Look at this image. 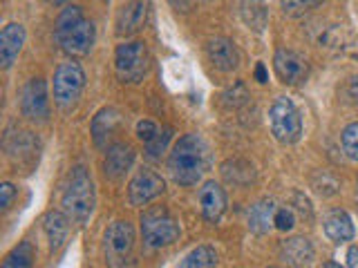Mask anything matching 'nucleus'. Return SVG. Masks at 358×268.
I'll list each match as a JSON object with an SVG mask.
<instances>
[{"label":"nucleus","mask_w":358,"mask_h":268,"mask_svg":"<svg viewBox=\"0 0 358 268\" xmlns=\"http://www.w3.org/2000/svg\"><path fill=\"white\" fill-rule=\"evenodd\" d=\"M273 70L285 85H302L309 78V63L294 50H278L273 56Z\"/></svg>","instance_id":"nucleus-9"},{"label":"nucleus","mask_w":358,"mask_h":268,"mask_svg":"<svg viewBox=\"0 0 358 268\" xmlns=\"http://www.w3.org/2000/svg\"><path fill=\"white\" fill-rule=\"evenodd\" d=\"M141 234L150 248H164L179 239V223L166 208L152 206L141 215Z\"/></svg>","instance_id":"nucleus-4"},{"label":"nucleus","mask_w":358,"mask_h":268,"mask_svg":"<svg viewBox=\"0 0 358 268\" xmlns=\"http://www.w3.org/2000/svg\"><path fill=\"white\" fill-rule=\"evenodd\" d=\"M320 268H345V266H341V264H336V262H324Z\"/></svg>","instance_id":"nucleus-40"},{"label":"nucleus","mask_w":358,"mask_h":268,"mask_svg":"<svg viewBox=\"0 0 358 268\" xmlns=\"http://www.w3.org/2000/svg\"><path fill=\"white\" fill-rule=\"evenodd\" d=\"M94 201H96V195H94L92 177H90V172L83 165H76L70 172V179H67L65 193L61 199L63 212L72 221L83 223L90 215H92Z\"/></svg>","instance_id":"nucleus-2"},{"label":"nucleus","mask_w":358,"mask_h":268,"mask_svg":"<svg viewBox=\"0 0 358 268\" xmlns=\"http://www.w3.org/2000/svg\"><path fill=\"white\" fill-rule=\"evenodd\" d=\"M31 264H34V248L29 241H20L3 260V268H31Z\"/></svg>","instance_id":"nucleus-26"},{"label":"nucleus","mask_w":358,"mask_h":268,"mask_svg":"<svg viewBox=\"0 0 358 268\" xmlns=\"http://www.w3.org/2000/svg\"><path fill=\"white\" fill-rule=\"evenodd\" d=\"M134 161V150L128 143H115L108 148L106 161H103V172L110 181H121L126 172L132 168Z\"/></svg>","instance_id":"nucleus-15"},{"label":"nucleus","mask_w":358,"mask_h":268,"mask_svg":"<svg viewBox=\"0 0 358 268\" xmlns=\"http://www.w3.org/2000/svg\"><path fill=\"white\" fill-rule=\"evenodd\" d=\"M85 16H83V9L78 7V5H70V7H65L59 18H56L54 22V34H61V31H67V29H72L74 25H78Z\"/></svg>","instance_id":"nucleus-28"},{"label":"nucleus","mask_w":358,"mask_h":268,"mask_svg":"<svg viewBox=\"0 0 358 268\" xmlns=\"http://www.w3.org/2000/svg\"><path fill=\"white\" fill-rule=\"evenodd\" d=\"M121 117L115 107H103L96 112V117L92 119V137L96 145H103L108 137H112V132L119 128Z\"/></svg>","instance_id":"nucleus-22"},{"label":"nucleus","mask_w":358,"mask_h":268,"mask_svg":"<svg viewBox=\"0 0 358 268\" xmlns=\"http://www.w3.org/2000/svg\"><path fill=\"white\" fill-rule=\"evenodd\" d=\"M294 206H296V210L300 212L302 217L311 219V215H313V212H311V204H309V199L302 195V193H296L294 195Z\"/></svg>","instance_id":"nucleus-35"},{"label":"nucleus","mask_w":358,"mask_h":268,"mask_svg":"<svg viewBox=\"0 0 358 268\" xmlns=\"http://www.w3.org/2000/svg\"><path fill=\"white\" fill-rule=\"evenodd\" d=\"M34 148H36V143L29 137V132H22L18 130L16 134H7L5 137V150L9 156H31L34 154Z\"/></svg>","instance_id":"nucleus-25"},{"label":"nucleus","mask_w":358,"mask_h":268,"mask_svg":"<svg viewBox=\"0 0 358 268\" xmlns=\"http://www.w3.org/2000/svg\"><path fill=\"white\" fill-rule=\"evenodd\" d=\"M94 38H96L94 22H92V20H87V18H83V20L78 22V25H74L72 29L56 34V40H59L61 50H63L67 56H74V59L90 54V50H92V45H94Z\"/></svg>","instance_id":"nucleus-8"},{"label":"nucleus","mask_w":358,"mask_h":268,"mask_svg":"<svg viewBox=\"0 0 358 268\" xmlns=\"http://www.w3.org/2000/svg\"><path fill=\"white\" fill-rule=\"evenodd\" d=\"M150 70V52L143 40H130L117 47L115 72L121 83H139Z\"/></svg>","instance_id":"nucleus-3"},{"label":"nucleus","mask_w":358,"mask_h":268,"mask_svg":"<svg viewBox=\"0 0 358 268\" xmlns=\"http://www.w3.org/2000/svg\"><path fill=\"white\" fill-rule=\"evenodd\" d=\"M217 266V253L210 246H197L195 251H190L182 264L177 268H215Z\"/></svg>","instance_id":"nucleus-23"},{"label":"nucleus","mask_w":358,"mask_h":268,"mask_svg":"<svg viewBox=\"0 0 358 268\" xmlns=\"http://www.w3.org/2000/svg\"><path fill=\"white\" fill-rule=\"evenodd\" d=\"M199 208L206 221H220L227 210V193L215 181H206L199 188Z\"/></svg>","instance_id":"nucleus-14"},{"label":"nucleus","mask_w":358,"mask_h":268,"mask_svg":"<svg viewBox=\"0 0 358 268\" xmlns=\"http://www.w3.org/2000/svg\"><path fill=\"white\" fill-rule=\"evenodd\" d=\"M45 3H50V5H63V3H67V0H45Z\"/></svg>","instance_id":"nucleus-41"},{"label":"nucleus","mask_w":358,"mask_h":268,"mask_svg":"<svg viewBox=\"0 0 358 268\" xmlns=\"http://www.w3.org/2000/svg\"><path fill=\"white\" fill-rule=\"evenodd\" d=\"M343 96L347 103L352 105H358V76H350L345 81V87H343Z\"/></svg>","instance_id":"nucleus-34"},{"label":"nucleus","mask_w":358,"mask_h":268,"mask_svg":"<svg viewBox=\"0 0 358 268\" xmlns=\"http://www.w3.org/2000/svg\"><path fill=\"white\" fill-rule=\"evenodd\" d=\"M341 143H343L345 154L350 156V159L358 161V121L356 123H350V126L343 130Z\"/></svg>","instance_id":"nucleus-30"},{"label":"nucleus","mask_w":358,"mask_h":268,"mask_svg":"<svg viewBox=\"0 0 358 268\" xmlns=\"http://www.w3.org/2000/svg\"><path fill=\"white\" fill-rule=\"evenodd\" d=\"M25 38L27 34L20 22H9V25L3 27V34H0V65L5 70L14 65V61L18 59L22 45H25Z\"/></svg>","instance_id":"nucleus-16"},{"label":"nucleus","mask_w":358,"mask_h":268,"mask_svg":"<svg viewBox=\"0 0 358 268\" xmlns=\"http://www.w3.org/2000/svg\"><path fill=\"white\" fill-rule=\"evenodd\" d=\"M168 3L173 5V9H177V11H184V14H186V11H190V9L195 7V0H168Z\"/></svg>","instance_id":"nucleus-37"},{"label":"nucleus","mask_w":358,"mask_h":268,"mask_svg":"<svg viewBox=\"0 0 358 268\" xmlns=\"http://www.w3.org/2000/svg\"><path fill=\"white\" fill-rule=\"evenodd\" d=\"M134 248V228L130 221H115L106 230L103 251L110 268H126Z\"/></svg>","instance_id":"nucleus-7"},{"label":"nucleus","mask_w":358,"mask_h":268,"mask_svg":"<svg viewBox=\"0 0 358 268\" xmlns=\"http://www.w3.org/2000/svg\"><path fill=\"white\" fill-rule=\"evenodd\" d=\"M322 228H324V234L336 244L352 241L354 237V221L347 215V210H341V208L329 210L327 215H324Z\"/></svg>","instance_id":"nucleus-17"},{"label":"nucleus","mask_w":358,"mask_h":268,"mask_svg":"<svg viewBox=\"0 0 358 268\" xmlns=\"http://www.w3.org/2000/svg\"><path fill=\"white\" fill-rule=\"evenodd\" d=\"M268 123H271L273 137L285 145L296 143L302 137L300 110L296 107L294 100L287 96H280L271 103V107H268Z\"/></svg>","instance_id":"nucleus-5"},{"label":"nucleus","mask_w":358,"mask_h":268,"mask_svg":"<svg viewBox=\"0 0 358 268\" xmlns=\"http://www.w3.org/2000/svg\"><path fill=\"white\" fill-rule=\"evenodd\" d=\"M0 195H3V199H0V204H3V208L7 210V208L11 206V199H14V195H16V188H14V184L5 181L3 186H0Z\"/></svg>","instance_id":"nucleus-36"},{"label":"nucleus","mask_w":358,"mask_h":268,"mask_svg":"<svg viewBox=\"0 0 358 268\" xmlns=\"http://www.w3.org/2000/svg\"><path fill=\"white\" fill-rule=\"evenodd\" d=\"M83 87H85V72L78 63L67 61L56 67L54 100L61 110H72L76 105V100L81 98Z\"/></svg>","instance_id":"nucleus-6"},{"label":"nucleus","mask_w":358,"mask_h":268,"mask_svg":"<svg viewBox=\"0 0 358 268\" xmlns=\"http://www.w3.org/2000/svg\"><path fill=\"white\" fill-rule=\"evenodd\" d=\"M20 110L29 121H45L50 117L48 83L43 78H31L20 92Z\"/></svg>","instance_id":"nucleus-10"},{"label":"nucleus","mask_w":358,"mask_h":268,"mask_svg":"<svg viewBox=\"0 0 358 268\" xmlns=\"http://www.w3.org/2000/svg\"><path fill=\"white\" fill-rule=\"evenodd\" d=\"M70 217L65 212L59 210H50L45 215V232H48V241H50V251H59L65 237H67V230H70Z\"/></svg>","instance_id":"nucleus-19"},{"label":"nucleus","mask_w":358,"mask_h":268,"mask_svg":"<svg viewBox=\"0 0 358 268\" xmlns=\"http://www.w3.org/2000/svg\"><path fill=\"white\" fill-rule=\"evenodd\" d=\"M255 78H257V83H266L268 81V74H266L264 63H257L255 65Z\"/></svg>","instance_id":"nucleus-39"},{"label":"nucleus","mask_w":358,"mask_h":268,"mask_svg":"<svg viewBox=\"0 0 358 268\" xmlns=\"http://www.w3.org/2000/svg\"><path fill=\"white\" fill-rule=\"evenodd\" d=\"M164 190H166L164 179L157 172L148 170V168H143V170L134 174L132 181L128 184V201H130V206H145V204H150L152 199L164 195Z\"/></svg>","instance_id":"nucleus-11"},{"label":"nucleus","mask_w":358,"mask_h":268,"mask_svg":"<svg viewBox=\"0 0 358 268\" xmlns=\"http://www.w3.org/2000/svg\"><path fill=\"white\" fill-rule=\"evenodd\" d=\"M294 223H296V219H294V212H291L289 208H278V210H275L273 226H275L278 230L287 232V230L294 228Z\"/></svg>","instance_id":"nucleus-32"},{"label":"nucleus","mask_w":358,"mask_h":268,"mask_svg":"<svg viewBox=\"0 0 358 268\" xmlns=\"http://www.w3.org/2000/svg\"><path fill=\"white\" fill-rule=\"evenodd\" d=\"M210 152L199 134H184L168 156V170L179 186H195L208 170Z\"/></svg>","instance_id":"nucleus-1"},{"label":"nucleus","mask_w":358,"mask_h":268,"mask_svg":"<svg viewBox=\"0 0 358 268\" xmlns=\"http://www.w3.org/2000/svg\"><path fill=\"white\" fill-rule=\"evenodd\" d=\"M280 253L287 260V264L296 268H307L313 262V246L307 237H291L280 244Z\"/></svg>","instance_id":"nucleus-18"},{"label":"nucleus","mask_w":358,"mask_h":268,"mask_svg":"<svg viewBox=\"0 0 358 268\" xmlns=\"http://www.w3.org/2000/svg\"><path fill=\"white\" fill-rule=\"evenodd\" d=\"M206 56L220 72H235L240 67V50L231 38L215 36L206 43Z\"/></svg>","instance_id":"nucleus-12"},{"label":"nucleus","mask_w":358,"mask_h":268,"mask_svg":"<svg viewBox=\"0 0 358 268\" xmlns=\"http://www.w3.org/2000/svg\"><path fill=\"white\" fill-rule=\"evenodd\" d=\"M275 204L271 199H260L255 206L249 210V228L255 234H264L273 228V219H275Z\"/></svg>","instance_id":"nucleus-20"},{"label":"nucleus","mask_w":358,"mask_h":268,"mask_svg":"<svg viewBox=\"0 0 358 268\" xmlns=\"http://www.w3.org/2000/svg\"><path fill=\"white\" fill-rule=\"evenodd\" d=\"M242 172L244 174H255L253 172V165L249 161H242V159H233V161H227V163L222 165L224 179H227V181H231V184H235V186H244L242 179H240Z\"/></svg>","instance_id":"nucleus-29"},{"label":"nucleus","mask_w":358,"mask_h":268,"mask_svg":"<svg viewBox=\"0 0 358 268\" xmlns=\"http://www.w3.org/2000/svg\"><path fill=\"white\" fill-rule=\"evenodd\" d=\"M148 18V0H130L117 16V36L128 38L132 34L143 29Z\"/></svg>","instance_id":"nucleus-13"},{"label":"nucleus","mask_w":358,"mask_h":268,"mask_svg":"<svg viewBox=\"0 0 358 268\" xmlns=\"http://www.w3.org/2000/svg\"><path fill=\"white\" fill-rule=\"evenodd\" d=\"M242 18L249 27H253L255 31H262L266 27V7L262 0H244L242 3Z\"/></svg>","instance_id":"nucleus-24"},{"label":"nucleus","mask_w":358,"mask_h":268,"mask_svg":"<svg viewBox=\"0 0 358 268\" xmlns=\"http://www.w3.org/2000/svg\"><path fill=\"white\" fill-rule=\"evenodd\" d=\"M313 43L324 50H345L350 43V34L343 25H320L313 29Z\"/></svg>","instance_id":"nucleus-21"},{"label":"nucleus","mask_w":358,"mask_h":268,"mask_svg":"<svg viewBox=\"0 0 358 268\" xmlns=\"http://www.w3.org/2000/svg\"><path fill=\"white\" fill-rule=\"evenodd\" d=\"M171 139H173V130L164 128L150 143H145V154H148L150 159H157V156H159L168 148V141H171Z\"/></svg>","instance_id":"nucleus-31"},{"label":"nucleus","mask_w":358,"mask_h":268,"mask_svg":"<svg viewBox=\"0 0 358 268\" xmlns=\"http://www.w3.org/2000/svg\"><path fill=\"white\" fill-rule=\"evenodd\" d=\"M347 266L358 268V246H352V248L347 251Z\"/></svg>","instance_id":"nucleus-38"},{"label":"nucleus","mask_w":358,"mask_h":268,"mask_svg":"<svg viewBox=\"0 0 358 268\" xmlns=\"http://www.w3.org/2000/svg\"><path fill=\"white\" fill-rule=\"evenodd\" d=\"M157 134H159V128H157V123L148 121V119H143L137 123V137L143 141V143H150Z\"/></svg>","instance_id":"nucleus-33"},{"label":"nucleus","mask_w":358,"mask_h":268,"mask_svg":"<svg viewBox=\"0 0 358 268\" xmlns=\"http://www.w3.org/2000/svg\"><path fill=\"white\" fill-rule=\"evenodd\" d=\"M322 3L324 0H280V9H282V14L289 18H300V16H305L307 11L320 7Z\"/></svg>","instance_id":"nucleus-27"},{"label":"nucleus","mask_w":358,"mask_h":268,"mask_svg":"<svg viewBox=\"0 0 358 268\" xmlns=\"http://www.w3.org/2000/svg\"><path fill=\"white\" fill-rule=\"evenodd\" d=\"M268 268H278V266H268Z\"/></svg>","instance_id":"nucleus-42"}]
</instances>
